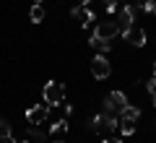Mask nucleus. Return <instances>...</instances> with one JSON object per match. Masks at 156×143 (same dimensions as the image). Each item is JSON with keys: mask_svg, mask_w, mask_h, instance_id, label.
<instances>
[{"mask_svg": "<svg viewBox=\"0 0 156 143\" xmlns=\"http://www.w3.org/2000/svg\"><path fill=\"white\" fill-rule=\"evenodd\" d=\"M44 102H47V107H60L62 102H65V86H62L60 81H47V86H44Z\"/></svg>", "mask_w": 156, "mask_h": 143, "instance_id": "f257e3e1", "label": "nucleus"}, {"mask_svg": "<svg viewBox=\"0 0 156 143\" xmlns=\"http://www.w3.org/2000/svg\"><path fill=\"white\" fill-rule=\"evenodd\" d=\"M86 127H89L91 133L115 130V127H120V120H115V115H109V112H99L96 117H91V122H86Z\"/></svg>", "mask_w": 156, "mask_h": 143, "instance_id": "f03ea898", "label": "nucleus"}, {"mask_svg": "<svg viewBox=\"0 0 156 143\" xmlns=\"http://www.w3.org/2000/svg\"><path fill=\"white\" fill-rule=\"evenodd\" d=\"M125 107H128V96H125L122 91H112L109 96L104 99V112H109V115H115V112H122Z\"/></svg>", "mask_w": 156, "mask_h": 143, "instance_id": "7ed1b4c3", "label": "nucleus"}, {"mask_svg": "<svg viewBox=\"0 0 156 143\" xmlns=\"http://www.w3.org/2000/svg\"><path fill=\"white\" fill-rule=\"evenodd\" d=\"M138 11H140V5H125L122 11H120V16H117V21H115V23H117V29H120L122 34L128 31L130 26H133V21H135V13H138Z\"/></svg>", "mask_w": 156, "mask_h": 143, "instance_id": "20e7f679", "label": "nucleus"}, {"mask_svg": "<svg viewBox=\"0 0 156 143\" xmlns=\"http://www.w3.org/2000/svg\"><path fill=\"white\" fill-rule=\"evenodd\" d=\"M109 73H112V65H109V60H107L104 55H96L94 60H91V76H94L96 81L109 78Z\"/></svg>", "mask_w": 156, "mask_h": 143, "instance_id": "39448f33", "label": "nucleus"}, {"mask_svg": "<svg viewBox=\"0 0 156 143\" xmlns=\"http://www.w3.org/2000/svg\"><path fill=\"white\" fill-rule=\"evenodd\" d=\"M47 115H50V107L47 104H34L26 109V122H31V125H39V122H44Z\"/></svg>", "mask_w": 156, "mask_h": 143, "instance_id": "423d86ee", "label": "nucleus"}, {"mask_svg": "<svg viewBox=\"0 0 156 143\" xmlns=\"http://www.w3.org/2000/svg\"><path fill=\"white\" fill-rule=\"evenodd\" d=\"M117 34H120L117 23H115V21H104V23H99V26H96L94 37H96V39H104V42H109V39H115Z\"/></svg>", "mask_w": 156, "mask_h": 143, "instance_id": "0eeeda50", "label": "nucleus"}, {"mask_svg": "<svg viewBox=\"0 0 156 143\" xmlns=\"http://www.w3.org/2000/svg\"><path fill=\"white\" fill-rule=\"evenodd\" d=\"M122 37L128 39V42L133 44V47H143V44H146V31H143L140 26H130L128 31L122 34Z\"/></svg>", "mask_w": 156, "mask_h": 143, "instance_id": "6e6552de", "label": "nucleus"}, {"mask_svg": "<svg viewBox=\"0 0 156 143\" xmlns=\"http://www.w3.org/2000/svg\"><path fill=\"white\" fill-rule=\"evenodd\" d=\"M70 16H73V18H78V21L83 23V26H89V23L94 21V13H91L86 5H76V8L70 11Z\"/></svg>", "mask_w": 156, "mask_h": 143, "instance_id": "1a4fd4ad", "label": "nucleus"}, {"mask_svg": "<svg viewBox=\"0 0 156 143\" xmlns=\"http://www.w3.org/2000/svg\"><path fill=\"white\" fill-rule=\"evenodd\" d=\"M120 117H122V120H128V122H135V120L140 117V109H138V107H130V104H128L122 112H120Z\"/></svg>", "mask_w": 156, "mask_h": 143, "instance_id": "9d476101", "label": "nucleus"}, {"mask_svg": "<svg viewBox=\"0 0 156 143\" xmlns=\"http://www.w3.org/2000/svg\"><path fill=\"white\" fill-rule=\"evenodd\" d=\"M89 47H91V50H96L99 55H101V52H109V42H104V39H96V37L89 39Z\"/></svg>", "mask_w": 156, "mask_h": 143, "instance_id": "9b49d317", "label": "nucleus"}, {"mask_svg": "<svg viewBox=\"0 0 156 143\" xmlns=\"http://www.w3.org/2000/svg\"><path fill=\"white\" fill-rule=\"evenodd\" d=\"M29 18H31V23H42V21H44V8L34 3L31 11H29Z\"/></svg>", "mask_w": 156, "mask_h": 143, "instance_id": "f8f14e48", "label": "nucleus"}, {"mask_svg": "<svg viewBox=\"0 0 156 143\" xmlns=\"http://www.w3.org/2000/svg\"><path fill=\"white\" fill-rule=\"evenodd\" d=\"M62 133H68V122H65V120H60V122H55V125L50 127V135L55 138V141H57V138L62 135Z\"/></svg>", "mask_w": 156, "mask_h": 143, "instance_id": "ddd939ff", "label": "nucleus"}, {"mask_svg": "<svg viewBox=\"0 0 156 143\" xmlns=\"http://www.w3.org/2000/svg\"><path fill=\"white\" fill-rule=\"evenodd\" d=\"M11 135H13V130H11V122L0 120V141H8Z\"/></svg>", "mask_w": 156, "mask_h": 143, "instance_id": "4468645a", "label": "nucleus"}, {"mask_svg": "<svg viewBox=\"0 0 156 143\" xmlns=\"http://www.w3.org/2000/svg\"><path fill=\"white\" fill-rule=\"evenodd\" d=\"M120 130H122V135H133L135 133V122H128V120H120Z\"/></svg>", "mask_w": 156, "mask_h": 143, "instance_id": "2eb2a0df", "label": "nucleus"}, {"mask_svg": "<svg viewBox=\"0 0 156 143\" xmlns=\"http://www.w3.org/2000/svg\"><path fill=\"white\" fill-rule=\"evenodd\" d=\"M140 11H146V13H156V0H146L143 5H140Z\"/></svg>", "mask_w": 156, "mask_h": 143, "instance_id": "dca6fc26", "label": "nucleus"}, {"mask_svg": "<svg viewBox=\"0 0 156 143\" xmlns=\"http://www.w3.org/2000/svg\"><path fill=\"white\" fill-rule=\"evenodd\" d=\"M107 13H117V0H107Z\"/></svg>", "mask_w": 156, "mask_h": 143, "instance_id": "f3484780", "label": "nucleus"}, {"mask_svg": "<svg viewBox=\"0 0 156 143\" xmlns=\"http://www.w3.org/2000/svg\"><path fill=\"white\" fill-rule=\"evenodd\" d=\"M101 143H122L120 138H107V141H101Z\"/></svg>", "mask_w": 156, "mask_h": 143, "instance_id": "a211bd4d", "label": "nucleus"}, {"mask_svg": "<svg viewBox=\"0 0 156 143\" xmlns=\"http://www.w3.org/2000/svg\"><path fill=\"white\" fill-rule=\"evenodd\" d=\"M89 3H94V0H81V5H89Z\"/></svg>", "mask_w": 156, "mask_h": 143, "instance_id": "6ab92c4d", "label": "nucleus"}, {"mask_svg": "<svg viewBox=\"0 0 156 143\" xmlns=\"http://www.w3.org/2000/svg\"><path fill=\"white\" fill-rule=\"evenodd\" d=\"M151 96H154V107H156V91H154V94H151Z\"/></svg>", "mask_w": 156, "mask_h": 143, "instance_id": "aec40b11", "label": "nucleus"}, {"mask_svg": "<svg viewBox=\"0 0 156 143\" xmlns=\"http://www.w3.org/2000/svg\"><path fill=\"white\" fill-rule=\"evenodd\" d=\"M55 143H65V141H62V138H57V141H55Z\"/></svg>", "mask_w": 156, "mask_h": 143, "instance_id": "412c9836", "label": "nucleus"}, {"mask_svg": "<svg viewBox=\"0 0 156 143\" xmlns=\"http://www.w3.org/2000/svg\"><path fill=\"white\" fill-rule=\"evenodd\" d=\"M154 76H156V63H154Z\"/></svg>", "mask_w": 156, "mask_h": 143, "instance_id": "4be33fe9", "label": "nucleus"}, {"mask_svg": "<svg viewBox=\"0 0 156 143\" xmlns=\"http://www.w3.org/2000/svg\"><path fill=\"white\" fill-rule=\"evenodd\" d=\"M34 3H37V5H39V3H42V0H34Z\"/></svg>", "mask_w": 156, "mask_h": 143, "instance_id": "5701e85b", "label": "nucleus"}, {"mask_svg": "<svg viewBox=\"0 0 156 143\" xmlns=\"http://www.w3.org/2000/svg\"><path fill=\"white\" fill-rule=\"evenodd\" d=\"M5 143H11V141H5Z\"/></svg>", "mask_w": 156, "mask_h": 143, "instance_id": "b1692460", "label": "nucleus"}]
</instances>
